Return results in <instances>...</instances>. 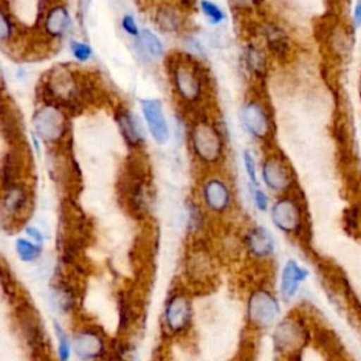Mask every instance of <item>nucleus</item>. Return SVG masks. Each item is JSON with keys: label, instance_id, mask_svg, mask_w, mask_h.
I'll return each mask as SVG.
<instances>
[{"label": "nucleus", "instance_id": "obj_42", "mask_svg": "<svg viewBox=\"0 0 361 361\" xmlns=\"http://www.w3.org/2000/svg\"><path fill=\"white\" fill-rule=\"evenodd\" d=\"M4 86V76H3V71L0 68V89Z\"/></svg>", "mask_w": 361, "mask_h": 361}, {"label": "nucleus", "instance_id": "obj_23", "mask_svg": "<svg viewBox=\"0 0 361 361\" xmlns=\"http://www.w3.org/2000/svg\"><path fill=\"white\" fill-rule=\"evenodd\" d=\"M107 361H140L137 344L128 337H117L111 341Z\"/></svg>", "mask_w": 361, "mask_h": 361}, {"label": "nucleus", "instance_id": "obj_18", "mask_svg": "<svg viewBox=\"0 0 361 361\" xmlns=\"http://www.w3.org/2000/svg\"><path fill=\"white\" fill-rule=\"evenodd\" d=\"M305 330L292 320L281 322L274 333V344L279 351H295L303 344Z\"/></svg>", "mask_w": 361, "mask_h": 361}, {"label": "nucleus", "instance_id": "obj_4", "mask_svg": "<svg viewBox=\"0 0 361 361\" xmlns=\"http://www.w3.org/2000/svg\"><path fill=\"white\" fill-rule=\"evenodd\" d=\"M182 271L188 285L204 286L214 278V259L204 247H193L183 258Z\"/></svg>", "mask_w": 361, "mask_h": 361}, {"label": "nucleus", "instance_id": "obj_29", "mask_svg": "<svg viewBox=\"0 0 361 361\" xmlns=\"http://www.w3.org/2000/svg\"><path fill=\"white\" fill-rule=\"evenodd\" d=\"M245 59H247V65L251 71H254L257 75L264 73L265 71V58L262 56V54L259 52L258 48L255 47H248L247 52H245Z\"/></svg>", "mask_w": 361, "mask_h": 361}, {"label": "nucleus", "instance_id": "obj_17", "mask_svg": "<svg viewBox=\"0 0 361 361\" xmlns=\"http://www.w3.org/2000/svg\"><path fill=\"white\" fill-rule=\"evenodd\" d=\"M307 275L309 271L303 268L299 262H296L295 259H288L282 267L279 279V290L282 298L286 300L292 299L298 293L302 282L306 281Z\"/></svg>", "mask_w": 361, "mask_h": 361}, {"label": "nucleus", "instance_id": "obj_33", "mask_svg": "<svg viewBox=\"0 0 361 361\" xmlns=\"http://www.w3.org/2000/svg\"><path fill=\"white\" fill-rule=\"evenodd\" d=\"M13 34V24L8 16L0 8V42L7 41Z\"/></svg>", "mask_w": 361, "mask_h": 361}, {"label": "nucleus", "instance_id": "obj_10", "mask_svg": "<svg viewBox=\"0 0 361 361\" xmlns=\"http://www.w3.org/2000/svg\"><path fill=\"white\" fill-rule=\"evenodd\" d=\"M261 178L265 186L275 193H285L293 185V173L279 155H269L261 166Z\"/></svg>", "mask_w": 361, "mask_h": 361}, {"label": "nucleus", "instance_id": "obj_11", "mask_svg": "<svg viewBox=\"0 0 361 361\" xmlns=\"http://www.w3.org/2000/svg\"><path fill=\"white\" fill-rule=\"evenodd\" d=\"M140 106L149 134L158 145H164L169 140V127L162 110L159 99H140Z\"/></svg>", "mask_w": 361, "mask_h": 361}, {"label": "nucleus", "instance_id": "obj_28", "mask_svg": "<svg viewBox=\"0 0 361 361\" xmlns=\"http://www.w3.org/2000/svg\"><path fill=\"white\" fill-rule=\"evenodd\" d=\"M200 10L212 25H217L226 20V13L223 8L212 0H200Z\"/></svg>", "mask_w": 361, "mask_h": 361}, {"label": "nucleus", "instance_id": "obj_2", "mask_svg": "<svg viewBox=\"0 0 361 361\" xmlns=\"http://www.w3.org/2000/svg\"><path fill=\"white\" fill-rule=\"evenodd\" d=\"M72 348L76 361H107L111 341L109 334L96 323L82 322L72 330Z\"/></svg>", "mask_w": 361, "mask_h": 361}, {"label": "nucleus", "instance_id": "obj_15", "mask_svg": "<svg viewBox=\"0 0 361 361\" xmlns=\"http://www.w3.org/2000/svg\"><path fill=\"white\" fill-rule=\"evenodd\" d=\"M28 190L21 183H14L4 189L0 209L3 213V217L6 219H18L23 216L28 207Z\"/></svg>", "mask_w": 361, "mask_h": 361}, {"label": "nucleus", "instance_id": "obj_26", "mask_svg": "<svg viewBox=\"0 0 361 361\" xmlns=\"http://www.w3.org/2000/svg\"><path fill=\"white\" fill-rule=\"evenodd\" d=\"M265 35H267L268 47L274 55L282 56L288 51V41L282 28L274 24H268L265 28Z\"/></svg>", "mask_w": 361, "mask_h": 361}, {"label": "nucleus", "instance_id": "obj_34", "mask_svg": "<svg viewBox=\"0 0 361 361\" xmlns=\"http://www.w3.org/2000/svg\"><path fill=\"white\" fill-rule=\"evenodd\" d=\"M331 44L334 45V49L341 55V54H345L348 52V37L344 31H338L336 32L333 37H331Z\"/></svg>", "mask_w": 361, "mask_h": 361}, {"label": "nucleus", "instance_id": "obj_19", "mask_svg": "<svg viewBox=\"0 0 361 361\" xmlns=\"http://www.w3.org/2000/svg\"><path fill=\"white\" fill-rule=\"evenodd\" d=\"M71 27V14L65 6L56 4L49 8L45 17L44 28L52 38L63 37Z\"/></svg>", "mask_w": 361, "mask_h": 361}, {"label": "nucleus", "instance_id": "obj_6", "mask_svg": "<svg viewBox=\"0 0 361 361\" xmlns=\"http://www.w3.org/2000/svg\"><path fill=\"white\" fill-rule=\"evenodd\" d=\"M192 145L195 154L204 164H216L223 155V138L209 123H197L193 127Z\"/></svg>", "mask_w": 361, "mask_h": 361}, {"label": "nucleus", "instance_id": "obj_35", "mask_svg": "<svg viewBox=\"0 0 361 361\" xmlns=\"http://www.w3.org/2000/svg\"><path fill=\"white\" fill-rule=\"evenodd\" d=\"M24 235H25L27 238H30L31 241L39 244V245H44L45 241H47V237H45V234L42 233V230H39L38 227L31 226V224H27V226L24 227Z\"/></svg>", "mask_w": 361, "mask_h": 361}, {"label": "nucleus", "instance_id": "obj_27", "mask_svg": "<svg viewBox=\"0 0 361 361\" xmlns=\"http://www.w3.org/2000/svg\"><path fill=\"white\" fill-rule=\"evenodd\" d=\"M157 23L164 31H176L180 27V17L176 10L171 7H162L157 13Z\"/></svg>", "mask_w": 361, "mask_h": 361}, {"label": "nucleus", "instance_id": "obj_30", "mask_svg": "<svg viewBox=\"0 0 361 361\" xmlns=\"http://www.w3.org/2000/svg\"><path fill=\"white\" fill-rule=\"evenodd\" d=\"M69 48H71V52H72L73 58L78 62H87L92 58V55H93L92 47L89 44H86V42L71 39Z\"/></svg>", "mask_w": 361, "mask_h": 361}, {"label": "nucleus", "instance_id": "obj_1", "mask_svg": "<svg viewBox=\"0 0 361 361\" xmlns=\"http://www.w3.org/2000/svg\"><path fill=\"white\" fill-rule=\"evenodd\" d=\"M195 322V305L188 288L176 285L172 288L162 305L161 326L164 333L173 340L189 336Z\"/></svg>", "mask_w": 361, "mask_h": 361}, {"label": "nucleus", "instance_id": "obj_20", "mask_svg": "<svg viewBox=\"0 0 361 361\" xmlns=\"http://www.w3.org/2000/svg\"><path fill=\"white\" fill-rule=\"evenodd\" d=\"M116 123L127 144H130L131 147H138L142 142V133L140 124L131 111L120 109L116 113Z\"/></svg>", "mask_w": 361, "mask_h": 361}, {"label": "nucleus", "instance_id": "obj_43", "mask_svg": "<svg viewBox=\"0 0 361 361\" xmlns=\"http://www.w3.org/2000/svg\"><path fill=\"white\" fill-rule=\"evenodd\" d=\"M360 94H361V80H360Z\"/></svg>", "mask_w": 361, "mask_h": 361}, {"label": "nucleus", "instance_id": "obj_31", "mask_svg": "<svg viewBox=\"0 0 361 361\" xmlns=\"http://www.w3.org/2000/svg\"><path fill=\"white\" fill-rule=\"evenodd\" d=\"M188 228L190 233H199L203 227V214L195 203L188 204Z\"/></svg>", "mask_w": 361, "mask_h": 361}, {"label": "nucleus", "instance_id": "obj_32", "mask_svg": "<svg viewBox=\"0 0 361 361\" xmlns=\"http://www.w3.org/2000/svg\"><path fill=\"white\" fill-rule=\"evenodd\" d=\"M243 162H244V168H245V173L251 182L252 186H258V176H257V165L254 161V157L251 154V151L245 149L243 152Z\"/></svg>", "mask_w": 361, "mask_h": 361}, {"label": "nucleus", "instance_id": "obj_16", "mask_svg": "<svg viewBox=\"0 0 361 361\" xmlns=\"http://www.w3.org/2000/svg\"><path fill=\"white\" fill-rule=\"evenodd\" d=\"M245 250L248 254L257 259H264L267 257H271L275 251V238L262 226H255L248 230L244 238Z\"/></svg>", "mask_w": 361, "mask_h": 361}, {"label": "nucleus", "instance_id": "obj_39", "mask_svg": "<svg viewBox=\"0 0 361 361\" xmlns=\"http://www.w3.org/2000/svg\"><path fill=\"white\" fill-rule=\"evenodd\" d=\"M186 42H188L189 48H190L192 51H195L196 54H200V55L204 54V49H203V47L200 45V42H199L197 39H195V38H188Z\"/></svg>", "mask_w": 361, "mask_h": 361}, {"label": "nucleus", "instance_id": "obj_22", "mask_svg": "<svg viewBox=\"0 0 361 361\" xmlns=\"http://www.w3.org/2000/svg\"><path fill=\"white\" fill-rule=\"evenodd\" d=\"M14 254L21 264L34 265L42 259L44 245L31 241L25 235H21L14 240Z\"/></svg>", "mask_w": 361, "mask_h": 361}, {"label": "nucleus", "instance_id": "obj_36", "mask_svg": "<svg viewBox=\"0 0 361 361\" xmlns=\"http://www.w3.org/2000/svg\"><path fill=\"white\" fill-rule=\"evenodd\" d=\"M252 200H254L255 207L259 212H267V209H268V196L258 186H252Z\"/></svg>", "mask_w": 361, "mask_h": 361}, {"label": "nucleus", "instance_id": "obj_12", "mask_svg": "<svg viewBox=\"0 0 361 361\" xmlns=\"http://www.w3.org/2000/svg\"><path fill=\"white\" fill-rule=\"evenodd\" d=\"M34 127L37 134L45 141H59L65 133V117L62 111L54 106L39 109L34 116Z\"/></svg>", "mask_w": 361, "mask_h": 361}, {"label": "nucleus", "instance_id": "obj_7", "mask_svg": "<svg viewBox=\"0 0 361 361\" xmlns=\"http://www.w3.org/2000/svg\"><path fill=\"white\" fill-rule=\"evenodd\" d=\"M47 298L49 307L62 317H71L79 306L78 286L62 276H56L51 281Z\"/></svg>", "mask_w": 361, "mask_h": 361}, {"label": "nucleus", "instance_id": "obj_13", "mask_svg": "<svg viewBox=\"0 0 361 361\" xmlns=\"http://www.w3.org/2000/svg\"><path fill=\"white\" fill-rule=\"evenodd\" d=\"M173 86L185 102H196L202 94V82L193 66L178 62L173 66Z\"/></svg>", "mask_w": 361, "mask_h": 361}, {"label": "nucleus", "instance_id": "obj_41", "mask_svg": "<svg viewBox=\"0 0 361 361\" xmlns=\"http://www.w3.org/2000/svg\"><path fill=\"white\" fill-rule=\"evenodd\" d=\"M7 279V275H6V272H4V269H3V267H1V264H0V281H3V279Z\"/></svg>", "mask_w": 361, "mask_h": 361}, {"label": "nucleus", "instance_id": "obj_40", "mask_svg": "<svg viewBox=\"0 0 361 361\" xmlns=\"http://www.w3.org/2000/svg\"><path fill=\"white\" fill-rule=\"evenodd\" d=\"M234 1H235V4H237L238 7H245V8H248V7L252 6V0H234Z\"/></svg>", "mask_w": 361, "mask_h": 361}, {"label": "nucleus", "instance_id": "obj_38", "mask_svg": "<svg viewBox=\"0 0 361 361\" xmlns=\"http://www.w3.org/2000/svg\"><path fill=\"white\" fill-rule=\"evenodd\" d=\"M353 21H354V27H355V28H360V27H361V0H357L355 4H354Z\"/></svg>", "mask_w": 361, "mask_h": 361}, {"label": "nucleus", "instance_id": "obj_5", "mask_svg": "<svg viewBox=\"0 0 361 361\" xmlns=\"http://www.w3.org/2000/svg\"><path fill=\"white\" fill-rule=\"evenodd\" d=\"M17 320L23 338L25 340L31 353L39 357L44 355L47 351L48 340L44 330V324L37 310L31 307L30 303H24V306H18Z\"/></svg>", "mask_w": 361, "mask_h": 361}, {"label": "nucleus", "instance_id": "obj_24", "mask_svg": "<svg viewBox=\"0 0 361 361\" xmlns=\"http://www.w3.org/2000/svg\"><path fill=\"white\" fill-rule=\"evenodd\" d=\"M138 44L141 49L152 59H161L164 56V45L161 39L148 28H142L138 34Z\"/></svg>", "mask_w": 361, "mask_h": 361}, {"label": "nucleus", "instance_id": "obj_14", "mask_svg": "<svg viewBox=\"0 0 361 361\" xmlns=\"http://www.w3.org/2000/svg\"><path fill=\"white\" fill-rule=\"evenodd\" d=\"M202 199L209 212L221 214L230 209L233 196L228 185L223 179L210 178L203 183Z\"/></svg>", "mask_w": 361, "mask_h": 361}, {"label": "nucleus", "instance_id": "obj_9", "mask_svg": "<svg viewBox=\"0 0 361 361\" xmlns=\"http://www.w3.org/2000/svg\"><path fill=\"white\" fill-rule=\"evenodd\" d=\"M241 124L248 134L255 138L265 140L271 135L272 121L267 106L258 100H248L241 109Z\"/></svg>", "mask_w": 361, "mask_h": 361}, {"label": "nucleus", "instance_id": "obj_3", "mask_svg": "<svg viewBox=\"0 0 361 361\" xmlns=\"http://www.w3.org/2000/svg\"><path fill=\"white\" fill-rule=\"evenodd\" d=\"M245 316L248 324L255 330L272 327L279 316L281 306L272 292L265 288H257L250 292L245 305Z\"/></svg>", "mask_w": 361, "mask_h": 361}, {"label": "nucleus", "instance_id": "obj_37", "mask_svg": "<svg viewBox=\"0 0 361 361\" xmlns=\"http://www.w3.org/2000/svg\"><path fill=\"white\" fill-rule=\"evenodd\" d=\"M121 28L124 30V32H127L131 37H138L140 34V28L131 14H124L121 17Z\"/></svg>", "mask_w": 361, "mask_h": 361}, {"label": "nucleus", "instance_id": "obj_21", "mask_svg": "<svg viewBox=\"0 0 361 361\" xmlns=\"http://www.w3.org/2000/svg\"><path fill=\"white\" fill-rule=\"evenodd\" d=\"M52 334L55 338V360L56 361H72L73 358V348H72V336L63 326V323L54 317L51 322Z\"/></svg>", "mask_w": 361, "mask_h": 361}, {"label": "nucleus", "instance_id": "obj_25", "mask_svg": "<svg viewBox=\"0 0 361 361\" xmlns=\"http://www.w3.org/2000/svg\"><path fill=\"white\" fill-rule=\"evenodd\" d=\"M17 173H18V159L14 151H8L0 165V182L3 188H8L17 183Z\"/></svg>", "mask_w": 361, "mask_h": 361}, {"label": "nucleus", "instance_id": "obj_8", "mask_svg": "<svg viewBox=\"0 0 361 361\" xmlns=\"http://www.w3.org/2000/svg\"><path fill=\"white\" fill-rule=\"evenodd\" d=\"M272 224L285 234H299L303 228V210L292 196L279 197L271 207Z\"/></svg>", "mask_w": 361, "mask_h": 361}]
</instances>
